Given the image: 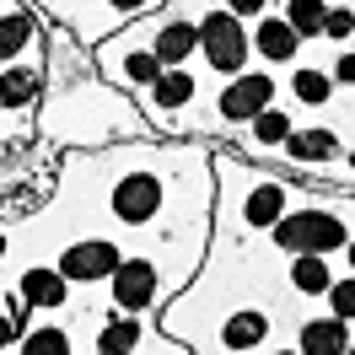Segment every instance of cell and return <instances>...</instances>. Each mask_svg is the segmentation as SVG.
Segmentation results:
<instances>
[{"label":"cell","instance_id":"obj_1","mask_svg":"<svg viewBox=\"0 0 355 355\" xmlns=\"http://www.w3.org/2000/svg\"><path fill=\"white\" fill-rule=\"evenodd\" d=\"M275 243L291 248V253H329V248H345L350 232L339 216L329 210H296V216H280L275 221Z\"/></svg>","mask_w":355,"mask_h":355},{"label":"cell","instance_id":"obj_2","mask_svg":"<svg viewBox=\"0 0 355 355\" xmlns=\"http://www.w3.org/2000/svg\"><path fill=\"white\" fill-rule=\"evenodd\" d=\"M200 49H205V60L216 70H243L248 60V38H243V27H237V17H226V11H216V17H205L200 22Z\"/></svg>","mask_w":355,"mask_h":355},{"label":"cell","instance_id":"obj_3","mask_svg":"<svg viewBox=\"0 0 355 355\" xmlns=\"http://www.w3.org/2000/svg\"><path fill=\"white\" fill-rule=\"evenodd\" d=\"M60 269H65V280H81V286H92V280H108L113 269H119V248H113L108 237L70 243L65 259H60Z\"/></svg>","mask_w":355,"mask_h":355},{"label":"cell","instance_id":"obj_4","mask_svg":"<svg viewBox=\"0 0 355 355\" xmlns=\"http://www.w3.org/2000/svg\"><path fill=\"white\" fill-rule=\"evenodd\" d=\"M113 280V296H119V307L124 312H146L156 296V269L146 259H119V269L108 275Z\"/></svg>","mask_w":355,"mask_h":355},{"label":"cell","instance_id":"obj_5","mask_svg":"<svg viewBox=\"0 0 355 355\" xmlns=\"http://www.w3.org/2000/svg\"><path fill=\"white\" fill-rule=\"evenodd\" d=\"M269 103H275V81H269V76H237V81L221 92L216 108H221L226 119H253V113H264Z\"/></svg>","mask_w":355,"mask_h":355},{"label":"cell","instance_id":"obj_6","mask_svg":"<svg viewBox=\"0 0 355 355\" xmlns=\"http://www.w3.org/2000/svg\"><path fill=\"white\" fill-rule=\"evenodd\" d=\"M156 205H162V183L146 173H135L119 183V194H113V210H119V221H151Z\"/></svg>","mask_w":355,"mask_h":355},{"label":"cell","instance_id":"obj_7","mask_svg":"<svg viewBox=\"0 0 355 355\" xmlns=\"http://www.w3.org/2000/svg\"><path fill=\"white\" fill-rule=\"evenodd\" d=\"M302 350H312V355H339V350H350L345 318H339V312H334V318H312L307 329H302Z\"/></svg>","mask_w":355,"mask_h":355},{"label":"cell","instance_id":"obj_8","mask_svg":"<svg viewBox=\"0 0 355 355\" xmlns=\"http://www.w3.org/2000/svg\"><path fill=\"white\" fill-rule=\"evenodd\" d=\"M194 49H200V27L194 22H167L156 33V60H162V65H183Z\"/></svg>","mask_w":355,"mask_h":355},{"label":"cell","instance_id":"obj_9","mask_svg":"<svg viewBox=\"0 0 355 355\" xmlns=\"http://www.w3.org/2000/svg\"><path fill=\"white\" fill-rule=\"evenodd\" d=\"M296 38H302V33H296L286 17H264L259 33H253V44H259L264 60H291V54H296Z\"/></svg>","mask_w":355,"mask_h":355},{"label":"cell","instance_id":"obj_10","mask_svg":"<svg viewBox=\"0 0 355 355\" xmlns=\"http://www.w3.org/2000/svg\"><path fill=\"white\" fill-rule=\"evenodd\" d=\"M65 269H27L22 275V296L33 302V307H60L65 302Z\"/></svg>","mask_w":355,"mask_h":355},{"label":"cell","instance_id":"obj_11","mask_svg":"<svg viewBox=\"0 0 355 355\" xmlns=\"http://www.w3.org/2000/svg\"><path fill=\"white\" fill-rule=\"evenodd\" d=\"M264 339H269L264 312H237V318L221 329V345H232V350H253V345H264Z\"/></svg>","mask_w":355,"mask_h":355},{"label":"cell","instance_id":"obj_12","mask_svg":"<svg viewBox=\"0 0 355 355\" xmlns=\"http://www.w3.org/2000/svg\"><path fill=\"white\" fill-rule=\"evenodd\" d=\"M286 151L296 156V162H323V156L339 151V140H334V130H291Z\"/></svg>","mask_w":355,"mask_h":355},{"label":"cell","instance_id":"obj_13","mask_svg":"<svg viewBox=\"0 0 355 355\" xmlns=\"http://www.w3.org/2000/svg\"><path fill=\"white\" fill-rule=\"evenodd\" d=\"M280 210H286V189H275V183H264V189H253L248 194V226H275L280 221Z\"/></svg>","mask_w":355,"mask_h":355},{"label":"cell","instance_id":"obj_14","mask_svg":"<svg viewBox=\"0 0 355 355\" xmlns=\"http://www.w3.org/2000/svg\"><path fill=\"white\" fill-rule=\"evenodd\" d=\"M151 92H156V108H183V103L194 97V81H189L178 65H167V70L151 81Z\"/></svg>","mask_w":355,"mask_h":355},{"label":"cell","instance_id":"obj_15","mask_svg":"<svg viewBox=\"0 0 355 355\" xmlns=\"http://www.w3.org/2000/svg\"><path fill=\"white\" fill-rule=\"evenodd\" d=\"M33 92H38L33 70H0V108H27Z\"/></svg>","mask_w":355,"mask_h":355},{"label":"cell","instance_id":"obj_16","mask_svg":"<svg viewBox=\"0 0 355 355\" xmlns=\"http://www.w3.org/2000/svg\"><path fill=\"white\" fill-rule=\"evenodd\" d=\"M291 280H296V291H307V296L329 291V269H323V253H296V269H291Z\"/></svg>","mask_w":355,"mask_h":355},{"label":"cell","instance_id":"obj_17","mask_svg":"<svg viewBox=\"0 0 355 355\" xmlns=\"http://www.w3.org/2000/svg\"><path fill=\"white\" fill-rule=\"evenodd\" d=\"M323 17H329V6H323V0H291L286 6V22L296 27V33H323Z\"/></svg>","mask_w":355,"mask_h":355},{"label":"cell","instance_id":"obj_18","mask_svg":"<svg viewBox=\"0 0 355 355\" xmlns=\"http://www.w3.org/2000/svg\"><path fill=\"white\" fill-rule=\"evenodd\" d=\"M27 38H33V22H27L22 11L17 17H0V60H11L17 49H27Z\"/></svg>","mask_w":355,"mask_h":355},{"label":"cell","instance_id":"obj_19","mask_svg":"<svg viewBox=\"0 0 355 355\" xmlns=\"http://www.w3.org/2000/svg\"><path fill=\"white\" fill-rule=\"evenodd\" d=\"M253 135L264 140V146H286V135H291V119L280 108H264V113H253Z\"/></svg>","mask_w":355,"mask_h":355},{"label":"cell","instance_id":"obj_20","mask_svg":"<svg viewBox=\"0 0 355 355\" xmlns=\"http://www.w3.org/2000/svg\"><path fill=\"white\" fill-rule=\"evenodd\" d=\"M291 87H296L302 103H323V97H329V76H323V70H296Z\"/></svg>","mask_w":355,"mask_h":355},{"label":"cell","instance_id":"obj_21","mask_svg":"<svg viewBox=\"0 0 355 355\" xmlns=\"http://www.w3.org/2000/svg\"><path fill=\"white\" fill-rule=\"evenodd\" d=\"M97 345H103V350H135V345H140V323H108Z\"/></svg>","mask_w":355,"mask_h":355},{"label":"cell","instance_id":"obj_22","mask_svg":"<svg viewBox=\"0 0 355 355\" xmlns=\"http://www.w3.org/2000/svg\"><path fill=\"white\" fill-rule=\"evenodd\" d=\"M162 70H167V65H162L156 54H130V60H124V76H130V81H146V87H151Z\"/></svg>","mask_w":355,"mask_h":355},{"label":"cell","instance_id":"obj_23","mask_svg":"<svg viewBox=\"0 0 355 355\" xmlns=\"http://www.w3.org/2000/svg\"><path fill=\"white\" fill-rule=\"evenodd\" d=\"M22 350H70V339L60 329H38V334H27V339H22Z\"/></svg>","mask_w":355,"mask_h":355},{"label":"cell","instance_id":"obj_24","mask_svg":"<svg viewBox=\"0 0 355 355\" xmlns=\"http://www.w3.org/2000/svg\"><path fill=\"white\" fill-rule=\"evenodd\" d=\"M329 296H334V312H339V318H355V280L329 286Z\"/></svg>","mask_w":355,"mask_h":355},{"label":"cell","instance_id":"obj_25","mask_svg":"<svg viewBox=\"0 0 355 355\" xmlns=\"http://www.w3.org/2000/svg\"><path fill=\"white\" fill-rule=\"evenodd\" d=\"M350 27H355V11H329V17H323V33H329V38H350Z\"/></svg>","mask_w":355,"mask_h":355},{"label":"cell","instance_id":"obj_26","mask_svg":"<svg viewBox=\"0 0 355 355\" xmlns=\"http://www.w3.org/2000/svg\"><path fill=\"white\" fill-rule=\"evenodd\" d=\"M17 329H22V323H11V318L0 312V350H6V345H17Z\"/></svg>","mask_w":355,"mask_h":355},{"label":"cell","instance_id":"obj_27","mask_svg":"<svg viewBox=\"0 0 355 355\" xmlns=\"http://www.w3.org/2000/svg\"><path fill=\"white\" fill-rule=\"evenodd\" d=\"M237 17H264V0H232Z\"/></svg>","mask_w":355,"mask_h":355},{"label":"cell","instance_id":"obj_28","mask_svg":"<svg viewBox=\"0 0 355 355\" xmlns=\"http://www.w3.org/2000/svg\"><path fill=\"white\" fill-rule=\"evenodd\" d=\"M334 76H339V81H355V54H345V60L334 65Z\"/></svg>","mask_w":355,"mask_h":355},{"label":"cell","instance_id":"obj_29","mask_svg":"<svg viewBox=\"0 0 355 355\" xmlns=\"http://www.w3.org/2000/svg\"><path fill=\"white\" fill-rule=\"evenodd\" d=\"M113 6H119V11H140L146 0H113Z\"/></svg>","mask_w":355,"mask_h":355},{"label":"cell","instance_id":"obj_30","mask_svg":"<svg viewBox=\"0 0 355 355\" xmlns=\"http://www.w3.org/2000/svg\"><path fill=\"white\" fill-rule=\"evenodd\" d=\"M350 269H355V243H350Z\"/></svg>","mask_w":355,"mask_h":355},{"label":"cell","instance_id":"obj_31","mask_svg":"<svg viewBox=\"0 0 355 355\" xmlns=\"http://www.w3.org/2000/svg\"><path fill=\"white\" fill-rule=\"evenodd\" d=\"M0 253H6V237H0Z\"/></svg>","mask_w":355,"mask_h":355}]
</instances>
